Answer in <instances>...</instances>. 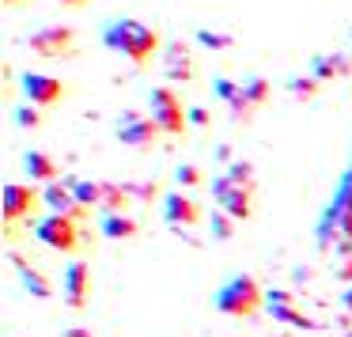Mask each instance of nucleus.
<instances>
[{
    "label": "nucleus",
    "mask_w": 352,
    "mask_h": 337,
    "mask_svg": "<svg viewBox=\"0 0 352 337\" xmlns=\"http://www.w3.org/2000/svg\"><path fill=\"white\" fill-rule=\"evenodd\" d=\"M4 4H8V8H12V4H19V0H4Z\"/></svg>",
    "instance_id": "nucleus-33"
},
{
    "label": "nucleus",
    "mask_w": 352,
    "mask_h": 337,
    "mask_svg": "<svg viewBox=\"0 0 352 337\" xmlns=\"http://www.w3.org/2000/svg\"><path fill=\"white\" fill-rule=\"evenodd\" d=\"M19 87H23L27 102H34L38 110L61 102V95H65V84L57 76H46V72H23V76H19Z\"/></svg>",
    "instance_id": "nucleus-9"
},
{
    "label": "nucleus",
    "mask_w": 352,
    "mask_h": 337,
    "mask_svg": "<svg viewBox=\"0 0 352 337\" xmlns=\"http://www.w3.org/2000/svg\"><path fill=\"white\" fill-rule=\"evenodd\" d=\"M155 133H160V125L152 122V114H137V110H125L122 118H118V140L129 148H152Z\"/></svg>",
    "instance_id": "nucleus-7"
},
{
    "label": "nucleus",
    "mask_w": 352,
    "mask_h": 337,
    "mask_svg": "<svg viewBox=\"0 0 352 337\" xmlns=\"http://www.w3.org/2000/svg\"><path fill=\"white\" fill-rule=\"evenodd\" d=\"M99 231H102L107 239H114V243H122V239H133V235H137L140 224L133 220V216H125V213H102Z\"/></svg>",
    "instance_id": "nucleus-17"
},
{
    "label": "nucleus",
    "mask_w": 352,
    "mask_h": 337,
    "mask_svg": "<svg viewBox=\"0 0 352 337\" xmlns=\"http://www.w3.org/2000/svg\"><path fill=\"white\" fill-rule=\"evenodd\" d=\"M269 307V314H273L276 322H288V326H296V329H314L318 322L314 318H307V314H299L292 303H265Z\"/></svg>",
    "instance_id": "nucleus-19"
},
{
    "label": "nucleus",
    "mask_w": 352,
    "mask_h": 337,
    "mask_svg": "<svg viewBox=\"0 0 352 337\" xmlns=\"http://www.w3.org/2000/svg\"><path fill=\"white\" fill-rule=\"evenodd\" d=\"M243 95H246V102H250L254 110L265 107V102H269V80H261V76L243 80Z\"/></svg>",
    "instance_id": "nucleus-20"
},
{
    "label": "nucleus",
    "mask_w": 352,
    "mask_h": 337,
    "mask_svg": "<svg viewBox=\"0 0 352 337\" xmlns=\"http://www.w3.org/2000/svg\"><path fill=\"white\" fill-rule=\"evenodd\" d=\"M57 4H65V8H80V4H87V0H57Z\"/></svg>",
    "instance_id": "nucleus-31"
},
{
    "label": "nucleus",
    "mask_w": 352,
    "mask_h": 337,
    "mask_svg": "<svg viewBox=\"0 0 352 337\" xmlns=\"http://www.w3.org/2000/svg\"><path fill=\"white\" fill-rule=\"evenodd\" d=\"M72 42H76V31L65 23H50V27H38V31L27 39L34 57H65L72 54Z\"/></svg>",
    "instance_id": "nucleus-6"
},
{
    "label": "nucleus",
    "mask_w": 352,
    "mask_h": 337,
    "mask_svg": "<svg viewBox=\"0 0 352 337\" xmlns=\"http://www.w3.org/2000/svg\"><path fill=\"white\" fill-rule=\"evenodd\" d=\"M216 160L228 163V160H231V148H228V144H220V148H216Z\"/></svg>",
    "instance_id": "nucleus-30"
},
{
    "label": "nucleus",
    "mask_w": 352,
    "mask_h": 337,
    "mask_svg": "<svg viewBox=\"0 0 352 337\" xmlns=\"http://www.w3.org/2000/svg\"><path fill=\"white\" fill-rule=\"evenodd\" d=\"M72 193H76V201L84 208H102V201H107V182H91V178H69Z\"/></svg>",
    "instance_id": "nucleus-18"
},
{
    "label": "nucleus",
    "mask_w": 352,
    "mask_h": 337,
    "mask_svg": "<svg viewBox=\"0 0 352 337\" xmlns=\"http://www.w3.org/2000/svg\"><path fill=\"white\" fill-rule=\"evenodd\" d=\"M42 205L50 208V213H61V216H72V220H84V213L87 208L76 201V193H72V186H69V178H57V182H50V186H42Z\"/></svg>",
    "instance_id": "nucleus-11"
},
{
    "label": "nucleus",
    "mask_w": 352,
    "mask_h": 337,
    "mask_svg": "<svg viewBox=\"0 0 352 337\" xmlns=\"http://www.w3.org/2000/svg\"><path fill=\"white\" fill-rule=\"evenodd\" d=\"M163 72H167V80H175V84L193 80V57H190V50H186V42H170V46L163 50Z\"/></svg>",
    "instance_id": "nucleus-13"
},
{
    "label": "nucleus",
    "mask_w": 352,
    "mask_h": 337,
    "mask_svg": "<svg viewBox=\"0 0 352 337\" xmlns=\"http://www.w3.org/2000/svg\"><path fill=\"white\" fill-rule=\"evenodd\" d=\"M197 42H201L205 50H231V46H235V39H231V34L208 31V27H201V31H197Z\"/></svg>",
    "instance_id": "nucleus-21"
},
{
    "label": "nucleus",
    "mask_w": 352,
    "mask_h": 337,
    "mask_svg": "<svg viewBox=\"0 0 352 337\" xmlns=\"http://www.w3.org/2000/svg\"><path fill=\"white\" fill-rule=\"evenodd\" d=\"M34 239H38L42 246H50V250H57V254H72L80 246V224L72 220V216L50 213L46 220L34 224Z\"/></svg>",
    "instance_id": "nucleus-4"
},
{
    "label": "nucleus",
    "mask_w": 352,
    "mask_h": 337,
    "mask_svg": "<svg viewBox=\"0 0 352 337\" xmlns=\"http://www.w3.org/2000/svg\"><path fill=\"white\" fill-rule=\"evenodd\" d=\"M212 197H216V205H220V213H228L231 220H250V213H254L250 186H235L228 175H216Z\"/></svg>",
    "instance_id": "nucleus-5"
},
{
    "label": "nucleus",
    "mask_w": 352,
    "mask_h": 337,
    "mask_svg": "<svg viewBox=\"0 0 352 337\" xmlns=\"http://www.w3.org/2000/svg\"><path fill=\"white\" fill-rule=\"evenodd\" d=\"M163 220L170 224V228H193V224L201 220V208H197V201L190 197V193H182V190H170V193H163Z\"/></svg>",
    "instance_id": "nucleus-12"
},
{
    "label": "nucleus",
    "mask_w": 352,
    "mask_h": 337,
    "mask_svg": "<svg viewBox=\"0 0 352 337\" xmlns=\"http://www.w3.org/2000/svg\"><path fill=\"white\" fill-rule=\"evenodd\" d=\"M102 46L129 57L133 65H148L163 42H160V31L140 23V19H114V23L102 27Z\"/></svg>",
    "instance_id": "nucleus-1"
},
{
    "label": "nucleus",
    "mask_w": 352,
    "mask_h": 337,
    "mask_svg": "<svg viewBox=\"0 0 352 337\" xmlns=\"http://www.w3.org/2000/svg\"><path fill=\"white\" fill-rule=\"evenodd\" d=\"M265 303H292V296H288L284 288H273V292L265 296Z\"/></svg>",
    "instance_id": "nucleus-29"
},
{
    "label": "nucleus",
    "mask_w": 352,
    "mask_h": 337,
    "mask_svg": "<svg viewBox=\"0 0 352 337\" xmlns=\"http://www.w3.org/2000/svg\"><path fill=\"white\" fill-rule=\"evenodd\" d=\"M87 288H91V265H87L84 258H72L69 265H65V303L72 307V311H80V307H87Z\"/></svg>",
    "instance_id": "nucleus-10"
},
{
    "label": "nucleus",
    "mask_w": 352,
    "mask_h": 337,
    "mask_svg": "<svg viewBox=\"0 0 352 337\" xmlns=\"http://www.w3.org/2000/svg\"><path fill=\"white\" fill-rule=\"evenodd\" d=\"M38 201H42V190H34V186L4 182V193H0V213H4V220H8V224H16V220H23Z\"/></svg>",
    "instance_id": "nucleus-8"
},
{
    "label": "nucleus",
    "mask_w": 352,
    "mask_h": 337,
    "mask_svg": "<svg viewBox=\"0 0 352 337\" xmlns=\"http://www.w3.org/2000/svg\"><path fill=\"white\" fill-rule=\"evenodd\" d=\"M190 125H197V129H205V125H208V110L193 107V110H190Z\"/></svg>",
    "instance_id": "nucleus-28"
},
{
    "label": "nucleus",
    "mask_w": 352,
    "mask_h": 337,
    "mask_svg": "<svg viewBox=\"0 0 352 337\" xmlns=\"http://www.w3.org/2000/svg\"><path fill=\"white\" fill-rule=\"evenodd\" d=\"M175 182H178V186H197V182H201V171L193 167V163H182V167L175 171Z\"/></svg>",
    "instance_id": "nucleus-27"
},
{
    "label": "nucleus",
    "mask_w": 352,
    "mask_h": 337,
    "mask_svg": "<svg viewBox=\"0 0 352 337\" xmlns=\"http://www.w3.org/2000/svg\"><path fill=\"white\" fill-rule=\"evenodd\" d=\"M261 284L254 281L250 273H235L228 284H220L212 296L216 311L220 314H231V318H246V314H254L261 307Z\"/></svg>",
    "instance_id": "nucleus-2"
},
{
    "label": "nucleus",
    "mask_w": 352,
    "mask_h": 337,
    "mask_svg": "<svg viewBox=\"0 0 352 337\" xmlns=\"http://www.w3.org/2000/svg\"><path fill=\"white\" fill-rule=\"evenodd\" d=\"M228 178H231L235 186H250V190H254V167H250L246 160H235V163H228Z\"/></svg>",
    "instance_id": "nucleus-22"
},
{
    "label": "nucleus",
    "mask_w": 352,
    "mask_h": 337,
    "mask_svg": "<svg viewBox=\"0 0 352 337\" xmlns=\"http://www.w3.org/2000/svg\"><path fill=\"white\" fill-rule=\"evenodd\" d=\"M16 125H19V129H38V125H42L38 107H34V102H23V107H16Z\"/></svg>",
    "instance_id": "nucleus-23"
},
{
    "label": "nucleus",
    "mask_w": 352,
    "mask_h": 337,
    "mask_svg": "<svg viewBox=\"0 0 352 337\" xmlns=\"http://www.w3.org/2000/svg\"><path fill=\"white\" fill-rule=\"evenodd\" d=\"M148 107H152V122L160 125V133H167V137H182L186 133V125H190V110L182 107V99H178L170 87H152Z\"/></svg>",
    "instance_id": "nucleus-3"
},
{
    "label": "nucleus",
    "mask_w": 352,
    "mask_h": 337,
    "mask_svg": "<svg viewBox=\"0 0 352 337\" xmlns=\"http://www.w3.org/2000/svg\"><path fill=\"white\" fill-rule=\"evenodd\" d=\"M8 258H12V265H16V273H19V281H23V288L31 292L34 299H50V296H54V284L46 281V273L31 269L23 258H19V254H8Z\"/></svg>",
    "instance_id": "nucleus-15"
},
{
    "label": "nucleus",
    "mask_w": 352,
    "mask_h": 337,
    "mask_svg": "<svg viewBox=\"0 0 352 337\" xmlns=\"http://www.w3.org/2000/svg\"><path fill=\"white\" fill-rule=\"evenodd\" d=\"M23 171H27V178H31V182H42V186L57 182V175H61V167L54 163V155L34 152V148L23 155Z\"/></svg>",
    "instance_id": "nucleus-14"
},
{
    "label": "nucleus",
    "mask_w": 352,
    "mask_h": 337,
    "mask_svg": "<svg viewBox=\"0 0 352 337\" xmlns=\"http://www.w3.org/2000/svg\"><path fill=\"white\" fill-rule=\"evenodd\" d=\"M349 72H352V61L344 54H318L311 61V76L318 80V84L322 80H333V76H349Z\"/></svg>",
    "instance_id": "nucleus-16"
},
{
    "label": "nucleus",
    "mask_w": 352,
    "mask_h": 337,
    "mask_svg": "<svg viewBox=\"0 0 352 337\" xmlns=\"http://www.w3.org/2000/svg\"><path fill=\"white\" fill-rule=\"evenodd\" d=\"M212 235H216V243H228V239L235 235V220H231L228 213H216L212 216Z\"/></svg>",
    "instance_id": "nucleus-25"
},
{
    "label": "nucleus",
    "mask_w": 352,
    "mask_h": 337,
    "mask_svg": "<svg viewBox=\"0 0 352 337\" xmlns=\"http://www.w3.org/2000/svg\"><path fill=\"white\" fill-rule=\"evenodd\" d=\"M65 337H91L87 329H65Z\"/></svg>",
    "instance_id": "nucleus-32"
},
{
    "label": "nucleus",
    "mask_w": 352,
    "mask_h": 337,
    "mask_svg": "<svg viewBox=\"0 0 352 337\" xmlns=\"http://www.w3.org/2000/svg\"><path fill=\"white\" fill-rule=\"evenodd\" d=\"M288 91L296 95V99H311V95L318 91V80H314V76H296L288 84Z\"/></svg>",
    "instance_id": "nucleus-26"
},
{
    "label": "nucleus",
    "mask_w": 352,
    "mask_h": 337,
    "mask_svg": "<svg viewBox=\"0 0 352 337\" xmlns=\"http://www.w3.org/2000/svg\"><path fill=\"white\" fill-rule=\"evenodd\" d=\"M212 91L220 95L223 102H239V95H243V84H235V80H228V76H220V80H212Z\"/></svg>",
    "instance_id": "nucleus-24"
}]
</instances>
